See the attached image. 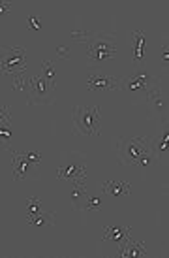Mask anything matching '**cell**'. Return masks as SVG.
<instances>
[{
	"label": "cell",
	"mask_w": 169,
	"mask_h": 258,
	"mask_svg": "<svg viewBox=\"0 0 169 258\" xmlns=\"http://www.w3.org/2000/svg\"><path fill=\"white\" fill-rule=\"evenodd\" d=\"M83 43H87L89 66H100L106 60H113L119 57V38L113 32L91 34Z\"/></svg>",
	"instance_id": "obj_1"
},
{
	"label": "cell",
	"mask_w": 169,
	"mask_h": 258,
	"mask_svg": "<svg viewBox=\"0 0 169 258\" xmlns=\"http://www.w3.org/2000/svg\"><path fill=\"white\" fill-rule=\"evenodd\" d=\"M152 149V138L148 136H130L117 140V157L122 166H134L143 153Z\"/></svg>",
	"instance_id": "obj_2"
},
{
	"label": "cell",
	"mask_w": 169,
	"mask_h": 258,
	"mask_svg": "<svg viewBox=\"0 0 169 258\" xmlns=\"http://www.w3.org/2000/svg\"><path fill=\"white\" fill-rule=\"evenodd\" d=\"M73 130L79 136H100V109L96 106H75L71 111Z\"/></svg>",
	"instance_id": "obj_3"
},
{
	"label": "cell",
	"mask_w": 169,
	"mask_h": 258,
	"mask_svg": "<svg viewBox=\"0 0 169 258\" xmlns=\"http://www.w3.org/2000/svg\"><path fill=\"white\" fill-rule=\"evenodd\" d=\"M154 76L145 70V68H139L135 66L130 74H126L124 78L120 79V89L124 91L128 98L132 102H143V96H145V91L148 89V85L154 81Z\"/></svg>",
	"instance_id": "obj_4"
},
{
	"label": "cell",
	"mask_w": 169,
	"mask_h": 258,
	"mask_svg": "<svg viewBox=\"0 0 169 258\" xmlns=\"http://www.w3.org/2000/svg\"><path fill=\"white\" fill-rule=\"evenodd\" d=\"M27 70V51L23 47H2L0 49V74L12 78Z\"/></svg>",
	"instance_id": "obj_5"
},
{
	"label": "cell",
	"mask_w": 169,
	"mask_h": 258,
	"mask_svg": "<svg viewBox=\"0 0 169 258\" xmlns=\"http://www.w3.org/2000/svg\"><path fill=\"white\" fill-rule=\"evenodd\" d=\"M55 85L53 81L45 79L40 76H32L30 78V87H28V106H43V104H53V96H55Z\"/></svg>",
	"instance_id": "obj_6"
},
{
	"label": "cell",
	"mask_w": 169,
	"mask_h": 258,
	"mask_svg": "<svg viewBox=\"0 0 169 258\" xmlns=\"http://www.w3.org/2000/svg\"><path fill=\"white\" fill-rule=\"evenodd\" d=\"M143 100L148 104V108L154 115H158L160 119H165V115H167V100H165V94L162 91V85H160V79L156 78L148 89L145 91V96H143Z\"/></svg>",
	"instance_id": "obj_7"
},
{
	"label": "cell",
	"mask_w": 169,
	"mask_h": 258,
	"mask_svg": "<svg viewBox=\"0 0 169 258\" xmlns=\"http://www.w3.org/2000/svg\"><path fill=\"white\" fill-rule=\"evenodd\" d=\"M84 87L89 91H119L120 89V79L106 76V74L92 72L89 78L84 79Z\"/></svg>",
	"instance_id": "obj_8"
},
{
	"label": "cell",
	"mask_w": 169,
	"mask_h": 258,
	"mask_svg": "<svg viewBox=\"0 0 169 258\" xmlns=\"http://www.w3.org/2000/svg\"><path fill=\"white\" fill-rule=\"evenodd\" d=\"M128 237H130V228L128 226H119V224H109L104 228V236L102 241L107 243L109 247H113V251L119 247L120 243H124Z\"/></svg>",
	"instance_id": "obj_9"
},
{
	"label": "cell",
	"mask_w": 169,
	"mask_h": 258,
	"mask_svg": "<svg viewBox=\"0 0 169 258\" xmlns=\"http://www.w3.org/2000/svg\"><path fill=\"white\" fill-rule=\"evenodd\" d=\"M115 254L122 258H141V256H147L148 252L143 241H134L132 237H128L124 243H120L115 249Z\"/></svg>",
	"instance_id": "obj_10"
},
{
	"label": "cell",
	"mask_w": 169,
	"mask_h": 258,
	"mask_svg": "<svg viewBox=\"0 0 169 258\" xmlns=\"http://www.w3.org/2000/svg\"><path fill=\"white\" fill-rule=\"evenodd\" d=\"M12 153V170H14V179H27L28 173L34 170V166L30 164L25 157V153L21 151H14L10 149Z\"/></svg>",
	"instance_id": "obj_11"
},
{
	"label": "cell",
	"mask_w": 169,
	"mask_h": 258,
	"mask_svg": "<svg viewBox=\"0 0 169 258\" xmlns=\"http://www.w3.org/2000/svg\"><path fill=\"white\" fill-rule=\"evenodd\" d=\"M87 175V168L84 164H77V162H66L56 170V177L60 181H81Z\"/></svg>",
	"instance_id": "obj_12"
},
{
	"label": "cell",
	"mask_w": 169,
	"mask_h": 258,
	"mask_svg": "<svg viewBox=\"0 0 169 258\" xmlns=\"http://www.w3.org/2000/svg\"><path fill=\"white\" fill-rule=\"evenodd\" d=\"M102 192L109 196L111 200H119L130 194V185L128 183H120V181H106L102 183Z\"/></svg>",
	"instance_id": "obj_13"
},
{
	"label": "cell",
	"mask_w": 169,
	"mask_h": 258,
	"mask_svg": "<svg viewBox=\"0 0 169 258\" xmlns=\"http://www.w3.org/2000/svg\"><path fill=\"white\" fill-rule=\"evenodd\" d=\"M87 186H84V179L81 181H71V190H70V200L73 204V208L75 209H81L83 208V202L87 198Z\"/></svg>",
	"instance_id": "obj_14"
},
{
	"label": "cell",
	"mask_w": 169,
	"mask_h": 258,
	"mask_svg": "<svg viewBox=\"0 0 169 258\" xmlns=\"http://www.w3.org/2000/svg\"><path fill=\"white\" fill-rule=\"evenodd\" d=\"M27 224L28 226H32L36 230H42L45 226H51V224H55V213H34V215H27Z\"/></svg>",
	"instance_id": "obj_15"
},
{
	"label": "cell",
	"mask_w": 169,
	"mask_h": 258,
	"mask_svg": "<svg viewBox=\"0 0 169 258\" xmlns=\"http://www.w3.org/2000/svg\"><path fill=\"white\" fill-rule=\"evenodd\" d=\"M152 147H154L158 158L160 157L167 158V149H169V130H167V126L160 132V136L152 138Z\"/></svg>",
	"instance_id": "obj_16"
},
{
	"label": "cell",
	"mask_w": 169,
	"mask_h": 258,
	"mask_svg": "<svg viewBox=\"0 0 169 258\" xmlns=\"http://www.w3.org/2000/svg\"><path fill=\"white\" fill-rule=\"evenodd\" d=\"M156 160H158V155H156V151H147V153H143L137 160H135V168L139 170V172H148L150 168H154L156 166Z\"/></svg>",
	"instance_id": "obj_17"
},
{
	"label": "cell",
	"mask_w": 169,
	"mask_h": 258,
	"mask_svg": "<svg viewBox=\"0 0 169 258\" xmlns=\"http://www.w3.org/2000/svg\"><path fill=\"white\" fill-rule=\"evenodd\" d=\"M134 68L139 66L141 58H143V45H145V32L143 30H135L134 34Z\"/></svg>",
	"instance_id": "obj_18"
},
{
	"label": "cell",
	"mask_w": 169,
	"mask_h": 258,
	"mask_svg": "<svg viewBox=\"0 0 169 258\" xmlns=\"http://www.w3.org/2000/svg\"><path fill=\"white\" fill-rule=\"evenodd\" d=\"M30 78H32V76H28L27 70L21 74L12 76V78H10V81H12V89H14V91H23V93H27L28 87H30Z\"/></svg>",
	"instance_id": "obj_19"
},
{
	"label": "cell",
	"mask_w": 169,
	"mask_h": 258,
	"mask_svg": "<svg viewBox=\"0 0 169 258\" xmlns=\"http://www.w3.org/2000/svg\"><path fill=\"white\" fill-rule=\"evenodd\" d=\"M102 206H104V198L102 196H98V194H87L81 209H84V211H100Z\"/></svg>",
	"instance_id": "obj_20"
},
{
	"label": "cell",
	"mask_w": 169,
	"mask_h": 258,
	"mask_svg": "<svg viewBox=\"0 0 169 258\" xmlns=\"http://www.w3.org/2000/svg\"><path fill=\"white\" fill-rule=\"evenodd\" d=\"M12 130L10 126H0V145L4 147V149H12Z\"/></svg>",
	"instance_id": "obj_21"
},
{
	"label": "cell",
	"mask_w": 169,
	"mask_h": 258,
	"mask_svg": "<svg viewBox=\"0 0 169 258\" xmlns=\"http://www.w3.org/2000/svg\"><path fill=\"white\" fill-rule=\"evenodd\" d=\"M42 76L45 79L53 81V83H56V81H55V66H53V62H49V60H43V62H42Z\"/></svg>",
	"instance_id": "obj_22"
},
{
	"label": "cell",
	"mask_w": 169,
	"mask_h": 258,
	"mask_svg": "<svg viewBox=\"0 0 169 258\" xmlns=\"http://www.w3.org/2000/svg\"><path fill=\"white\" fill-rule=\"evenodd\" d=\"M27 23H28V30H34V32H42V19H40L38 15L30 14V15H28Z\"/></svg>",
	"instance_id": "obj_23"
},
{
	"label": "cell",
	"mask_w": 169,
	"mask_h": 258,
	"mask_svg": "<svg viewBox=\"0 0 169 258\" xmlns=\"http://www.w3.org/2000/svg\"><path fill=\"white\" fill-rule=\"evenodd\" d=\"M42 208H40V200L38 198H28L27 200V215H34V213H40Z\"/></svg>",
	"instance_id": "obj_24"
},
{
	"label": "cell",
	"mask_w": 169,
	"mask_h": 258,
	"mask_svg": "<svg viewBox=\"0 0 169 258\" xmlns=\"http://www.w3.org/2000/svg\"><path fill=\"white\" fill-rule=\"evenodd\" d=\"M10 124H12L10 109H8V106H0V126H10Z\"/></svg>",
	"instance_id": "obj_25"
},
{
	"label": "cell",
	"mask_w": 169,
	"mask_h": 258,
	"mask_svg": "<svg viewBox=\"0 0 169 258\" xmlns=\"http://www.w3.org/2000/svg\"><path fill=\"white\" fill-rule=\"evenodd\" d=\"M25 157H27V160L34 166V168L40 164V160H42V155H40L38 151H28V153H25Z\"/></svg>",
	"instance_id": "obj_26"
},
{
	"label": "cell",
	"mask_w": 169,
	"mask_h": 258,
	"mask_svg": "<svg viewBox=\"0 0 169 258\" xmlns=\"http://www.w3.org/2000/svg\"><path fill=\"white\" fill-rule=\"evenodd\" d=\"M70 36L73 40H77V42H84L87 38L91 36V32L89 30H73V32H70Z\"/></svg>",
	"instance_id": "obj_27"
},
{
	"label": "cell",
	"mask_w": 169,
	"mask_h": 258,
	"mask_svg": "<svg viewBox=\"0 0 169 258\" xmlns=\"http://www.w3.org/2000/svg\"><path fill=\"white\" fill-rule=\"evenodd\" d=\"M14 12V6L8 2H0V15H10Z\"/></svg>",
	"instance_id": "obj_28"
},
{
	"label": "cell",
	"mask_w": 169,
	"mask_h": 258,
	"mask_svg": "<svg viewBox=\"0 0 169 258\" xmlns=\"http://www.w3.org/2000/svg\"><path fill=\"white\" fill-rule=\"evenodd\" d=\"M162 60L167 64L169 62V51H167V38L163 40V45H162Z\"/></svg>",
	"instance_id": "obj_29"
},
{
	"label": "cell",
	"mask_w": 169,
	"mask_h": 258,
	"mask_svg": "<svg viewBox=\"0 0 169 258\" xmlns=\"http://www.w3.org/2000/svg\"><path fill=\"white\" fill-rule=\"evenodd\" d=\"M56 53H58V57H62V58H68L70 55V51H68V47H56Z\"/></svg>",
	"instance_id": "obj_30"
}]
</instances>
